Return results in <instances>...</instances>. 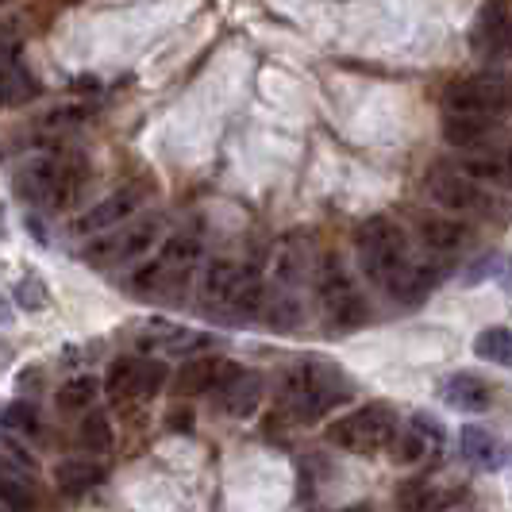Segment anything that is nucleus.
I'll return each mask as SVG.
<instances>
[{"instance_id":"nucleus-30","label":"nucleus","mask_w":512,"mask_h":512,"mask_svg":"<svg viewBox=\"0 0 512 512\" xmlns=\"http://www.w3.org/2000/svg\"><path fill=\"white\" fill-rule=\"evenodd\" d=\"M505 266H509V258L493 251V255H482V258H478V262H474V266H470V270L462 274L459 282L462 285H478V282H486V278H501V274H505Z\"/></svg>"},{"instance_id":"nucleus-34","label":"nucleus","mask_w":512,"mask_h":512,"mask_svg":"<svg viewBox=\"0 0 512 512\" xmlns=\"http://www.w3.org/2000/svg\"><path fill=\"white\" fill-rule=\"evenodd\" d=\"M85 108H54L51 116H47V128H77L85 116H81Z\"/></svg>"},{"instance_id":"nucleus-13","label":"nucleus","mask_w":512,"mask_h":512,"mask_svg":"<svg viewBox=\"0 0 512 512\" xmlns=\"http://www.w3.org/2000/svg\"><path fill=\"white\" fill-rule=\"evenodd\" d=\"M235 374V366L224 359H212V355H201V359H189L181 366L178 374V393H189V397H197V393H220L228 378Z\"/></svg>"},{"instance_id":"nucleus-27","label":"nucleus","mask_w":512,"mask_h":512,"mask_svg":"<svg viewBox=\"0 0 512 512\" xmlns=\"http://www.w3.org/2000/svg\"><path fill=\"white\" fill-rule=\"evenodd\" d=\"M385 451H389V459L401 462V466H412V462H420V459H432L428 443H424V439L416 436L412 428H405V432H397V436H393V443H389Z\"/></svg>"},{"instance_id":"nucleus-18","label":"nucleus","mask_w":512,"mask_h":512,"mask_svg":"<svg viewBox=\"0 0 512 512\" xmlns=\"http://www.w3.org/2000/svg\"><path fill=\"white\" fill-rule=\"evenodd\" d=\"M54 482H58V489L62 493H70V497H77V493H89V489H97L104 482V466L93 459H66L54 466Z\"/></svg>"},{"instance_id":"nucleus-15","label":"nucleus","mask_w":512,"mask_h":512,"mask_svg":"<svg viewBox=\"0 0 512 512\" xmlns=\"http://www.w3.org/2000/svg\"><path fill=\"white\" fill-rule=\"evenodd\" d=\"M262 393H266L262 374H255V370H235L228 378V385H224L216 397H220L224 412L243 420V416H255V409L262 405Z\"/></svg>"},{"instance_id":"nucleus-12","label":"nucleus","mask_w":512,"mask_h":512,"mask_svg":"<svg viewBox=\"0 0 512 512\" xmlns=\"http://www.w3.org/2000/svg\"><path fill=\"white\" fill-rule=\"evenodd\" d=\"M497 131V116L486 112H443V139L459 151H478L486 147Z\"/></svg>"},{"instance_id":"nucleus-21","label":"nucleus","mask_w":512,"mask_h":512,"mask_svg":"<svg viewBox=\"0 0 512 512\" xmlns=\"http://www.w3.org/2000/svg\"><path fill=\"white\" fill-rule=\"evenodd\" d=\"M474 355L482 362H497V366L512 370V328H505V324L482 328L474 335Z\"/></svg>"},{"instance_id":"nucleus-24","label":"nucleus","mask_w":512,"mask_h":512,"mask_svg":"<svg viewBox=\"0 0 512 512\" xmlns=\"http://www.w3.org/2000/svg\"><path fill=\"white\" fill-rule=\"evenodd\" d=\"M97 378L93 374H77L70 382L58 385V409L66 412H89L93 409V401H97Z\"/></svg>"},{"instance_id":"nucleus-29","label":"nucleus","mask_w":512,"mask_h":512,"mask_svg":"<svg viewBox=\"0 0 512 512\" xmlns=\"http://www.w3.org/2000/svg\"><path fill=\"white\" fill-rule=\"evenodd\" d=\"M409 428L420 439H424V443H428V451H432V455H439V451L447 447V432H443V424H439L436 416H428V412H416Z\"/></svg>"},{"instance_id":"nucleus-22","label":"nucleus","mask_w":512,"mask_h":512,"mask_svg":"<svg viewBox=\"0 0 512 512\" xmlns=\"http://www.w3.org/2000/svg\"><path fill=\"white\" fill-rule=\"evenodd\" d=\"M4 432L20 436L24 443L27 439L43 436V412H39V405H35V401H27V397L8 401V405H4Z\"/></svg>"},{"instance_id":"nucleus-28","label":"nucleus","mask_w":512,"mask_h":512,"mask_svg":"<svg viewBox=\"0 0 512 512\" xmlns=\"http://www.w3.org/2000/svg\"><path fill=\"white\" fill-rule=\"evenodd\" d=\"M16 305L20 308H31V312H39V308H47V301H51V293H47V285L39 282L35 274H24L20 282H16Z\"/></svg>"},{"instance_id":"nucleus-35","label":"nucleus","mask_w":512,"mask_h":512,"mask_svg":"<svg viewBox=\"0 0 512 512\" xmlns=\"http://www.w3.org/2000/svg\"><path fill=\"white\" fill-rule=\"evenodd\" d=\"M189 424H193L189 412H170V432H189Z\"/></svg>"},{"instance_id":"nucleus-4","label":"nucleus","mask_w":512,"mask_h":512,"mask_svg":"<svg viewBox=\"0 0 512 512\" xmlns=\"http://www.w3.org/2000/svg\"><path fill=\"white\" fill-rule=\"evenodd\" d=\"M316 289H320V301L328 312V324L339 332H351L366 324L370 308L362 301V293L355 289V282L347 278V270L339 262H320V274H316Z\"/></svg>"},{"instance_id":"nucleus-1","label":"nucleus","mask_w":512,"mask_h":512,"mask_svg":"<svg viewBox=\"0 0 512 512\" xmlns=\"http://www.w3.org/2000/svg\"><path fill=\"white\" fill-rule=\"evenodd\" d=\"M351 397V382L324 362H308L289 370L282 382V409L293 420H320L328 409Z\"/></svg>"},{"instance_id":"nucleus-20","label":"nucleus","mask_w":512,"mask_h":512,"mask_svg":"<svg viewBox=\"0 0 512 512\" xmlns=\"http://www.w3.org/2000/svg\"><path fill=\"white\" fill-rule=\"evenodd\" d=\"M143 359H116L108 366V378H104V389L108 397L116 401H139V385H143Z\"/></svg>"},{"instance_id":"nucleus-3","label":"nucleus","mask_w":512,"mask_h":512,"mask_svg":"<svg viewBox=\"0 0 512 512\" xmlns=\"http://www.w3.org/2000/svg\"><path fill=\"white\" fill-rule=\"evenodd\" d=\"M443 112H512V77L509 74H474L451 81L443 89Z\"/></svg>"},{"instance_id":"nucleus-16","label":"nucleus","mask_w":512,"mask_h":512,"mask_svg":"<svg viewBox=\"0 0 512 512\" xmlns=\"http://www.w3.org/2000/svg\"><path fill=\"white\" fill-rule=\"evenodd\" d=\"M459 451H462V459L470 462V466H478V470H497V466H505V447H501V439L493 436L489 428H482V424H466V428H462Z\"/></svg>"},{"instance_id":"nucleus-2","label":"nucleus","mask_w":512,"mask_h":512,"mask_svg":"<svg viewBox=\"0 0 512 512\" xmlns=\"http://www.w3.org/2000/svg\"><path fill=\"white\" fill-rule=\"evenodd\" d=\"M393 436H397V416H393L389 405L355 409L351 416L335 420L328 428V439L339 451H351V455H378L393 443Z\"/></svg>"},{"instance_id":"nucleus-32","label":"nucleus","mask_w":512,"mask_h":512,"mask_svg":"<svg viewBox=\"0 0 512 512\" xmlns=\"http://www.w3.org/2000/svg\"><path fill=\"white\" fill-rule=\"evenodd\" d=\"M0 497H4V505H8V509H31V505H35V497H31L27 489H20V482L12 478V470H4V482H0Z\"/></svg>"},{"instance_id":"nucleus-11","label":"nucleus","mask_w":512,"mask_h":512,"mask_svg":"<svg viewBox=\"0 0 512 512\" xmlns=\"http://www.w3.org/2000/svg\"><path fill=\"white\" fill-rule=\"evenodd\" d=\"M58 174H62V158H27L16 170V189L31 205L54 208V193H58Z\"/></svg>"},{"instance_id":"nucleus-33","label":"nucleus","mask_w":512,"mask_h":512,"mask_svg":"<svg viewBox=\"0 0 512 512\" xmlns=\"http://www.w3.org/2000/svg\"><path fill=\"white\" fill-rule=\"evenodd\" d=\"M401 505H409V509H428V505H432V486H428V482H409V486L401 489Z\"/></svg>"},{"instance_id":"nucleus-25","label":"nucleus","mask_w":512,"mask_h":512,"mask_svg":"<svg viewBox=\"0 0 512 512\" xmlns=\"http://www.w3.org/2000/svg\"><path fill=\"white\" fill-rule=\"evenodd\" d=\"M39 97V81L35 74H27V66L20 62H12V66H4V104H27Z\"/></svg>"},{"instance_id":"nucleus-5","label":"nucleus","mask_w":512,"mask_h":512,"mask_svg":"<svg viewBox=\"0 0 512 512\" xmlns=\"http://www.w3.org/2000/svg\"><path fill=\"white\" fill-rule=\"evenodd\" d=\"M158 231L162 224L158 220H143V224H135L128 228L124 235H89V247H85V258L89 262H97V266H112V262H131V258L147 255L151 251V243L158 239Z\"/></svg>"},{"instance_id":"nucleus-26","label":"nucleus","mask_w":512,"mask_h":512,"mask_svg":"<svg viewBox=\"0 0 512 512\" xmlns=\"http://www.w3.org/2000/svg\"><path fill=\"white\" fill-rule=\"evenodd\" d=\"M77 439L89 451H108L112 447V424H108V416L104 412H85V420L77 428Z\"/></svg>"},{"instance_id":"nucleus-31","label":"nucleus","mask_w":512,"mask_h":512,"mask_svg":"<svg viewBox=\"0 0 512 512\" xmlns=\"http://www.w3.org/2000/svg\"><path fill=\"white\" fill-rule=\"evenodd\" d=\"M166 378H170V370H166V362H147L143 366V385H139V401H151L154 393L166 385Z\"/></svg>"},{"instance_id":"nucleus-14","label":"nucleus","mask_w":512,"mask_h":512,"mask_svg":"<svg viewBox=\"0 0 512 512\" xmlns=\"http://www.w3.org/2000/svg\"><path fill=\"white\" fill-rule=\"evenodd\" d=\"M466 174H474L486 185H501L512 189V143L509 147H478V151H466V158L459 162Z\"/></svg>"},{"instance_id":"nucleus-8","label":"nucleus","mask_w":512,"mask_h":512,"mask_svg":"<svg viewBox=\"0 0 512 512\" xmlns=\"http://www.w3.org/2000/svg\"><path fill=\"white\" fill-rule=\"evenodd\" d=\"M139 201H143V193H139V189H120V193L104 197V201H97V205L85 208V212L77 216L74 235H81V239H85V235H101V231L120 228L124 220H131V216H135Z\"/></svg>"},{"instance_id":"nucleus-10","label":"nucleus","mask_w":512,"mask_h":512,"mask_svg":"<svg viewBox=\"0 0 512 512\" xmlns=\"http://www.w3.org/2000/svg\"><path fill=\"white\" fill-rule=\"evenodd\" d=\"M439 397H443V405L455 412H486L493 405V385L482 382L478 374H470V370H459V374H447L443 382H439Z\"/></svg>"},{"instance_id":"nucleus-6","label":"nucleus","mask_w":512,"mask_h":512,"mask_svg":"<svg viewBox=\"0 0 512 512\" xmlns=\"http://www.w3.org/2000/svg\"><path fill=\"white\" fill-rule=\"evenodd\" d=\"M428 193H432L443 208H459V212L486 205V193L478 189V178L466 174L462 166H447V162H436V166L428 170Z\"/></svg>"},{"instance_id":"nucleus-9","label":"nucleus","mask_w":512,"mask_h":512,"mask_svg":"<svg viewBox=\"0 0 512 512\" xmlns=\"http://www.w3.org/2000/svg\"><path fill=\"white\" fill-rule=\"evenodd\" d=\"M316 270H320V262H316V251H312V239L308 235H285L278 243V251H274V278L285 289H293L305 278H312Z\"/></svg>"},{"instance_id":"nucleus-19","label":"nucleus","mask_w":512,"mask_h":512,"mask_svg":"<svg viewBox=\"0 0 512 512\" xmlns=\"http://www.w3.org/2000/svg\"><path fill=\"white\" fill-rule=\"evenodd\" d=\"M420 239L436 255H455L462 243H466V228H462L459 220H451V216H428L420 224Z\"/></svg>"},{"instance_id":"nucleus-36","label":"nucleus","mask_w":512,"mask_h":512,"mask_svg":"<svg viewBox=\"0 0 512 512\" xmlns=\"http://www.w3.org/2000/svg\"><path fill=\"white\" fill-rule=\"evenodd\" d=\"M509 462H512V459H509Z\"/></svg>"},{"instance_id":"nucleus-7","label":"nucleus","mask_w":512,"mask_h":512,"mask_svg":"<svg viewBox=\"0 0 512 512\" xmlns=\"http://www.w3.org/2000/svg\"><path fill=\"white\" fill-rule=\"evenodd\" d=\"M474 47L489 58H512V0H486L474 16Z\"/></svg>"},{"instance_id":"nucleus-17","label":"nucleus","mask_w":512,"mask_h":512,"mask_svg":"<svg viewBox=\"0 0 512 512\" xmlns=\"http://www.w3.org/2000/svg\"><path fill=\"white\" fill-rule=\"evenodd\" d=\"M239 274H243L239 262H231V258H212L205 266V278H201V297H205L208 305L228 308L231 293H235V285H239Z\"/></svg>"},{"instance_id":"nucleus-23","label":"nucleus","mask_w":512,"mask_h":512,"mask_svg":"<svg viewBox=\"0 0 512 512\" xmlns=\"http://www.w3.org/2000/svg\"><path fill=\"white\" fill-rule=\"evenodd\" d=\"M262 320H266L270 328H278V332H293V328H301L305 312H301V301H293V293L285 289V293H266Z\"/></svg>"}]
</instances>
